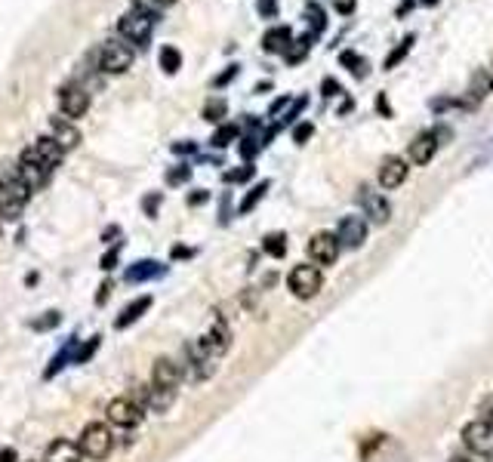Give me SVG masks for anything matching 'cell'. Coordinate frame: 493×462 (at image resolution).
Listing matches in <instances>:
<instances>
[{"mask_svg": "<svg viewBox=\"0 0 493 462\" xmlns=\"http://www.w3.org/2000/svg\"><path fill=\"white\" fill-rule=\"evenodd\" d=\"M321 287H324V274H321V265H314V262H302L287 274V290L302 302L318 296Z\"/></svg>", "mask_w": 493, "mask_h": 462, "instance_id": "obj_1", "label": "cell"}, {"mask_svg": "<svg viewBox=\"0 0 493 462\" xmlns=\"http://www.w3.org/2000/svg\"><path fill=\"white\" fill-rule=\"evenodd\" d=\"M81 450H83V456L87 459H108L112 456V450H114V434H112V428H108L105 423H90L87 428L81 432Z\"/></svg>", "mask_w": 493, "mask_h": 462, "instance_id": "obj_2", "label": "cell"}, {"mask_svg": "<svg viewBox=\"0 0 493 462\" xmlns=\"http://www.w3.org/2000/svg\"><path fill=\"white\" fill-rule=\"evenodd\" d=\"M155 16L142 13V10H130L117 19V31H121L124 40H130L133 47H145L151 40V31H155Z\"/></svg>", "mask_w": 493, "mask_h": 462, "instance_id": "obj_3", "label": "cell"}, {"mask_svg": "<svg viewBox=\"0 0 493 462\" xmlns=\"http://www.w3.org/2000/svg\"><path fill=\"white\" fill-rule=\"evenodd\" d=\"M59 114L62 117H71V121H78L90 111V90L83 87V83L71 80V83H62L59 87Z\"/></svg>", "mask_w": 493, "mask_h": 462, "instance_id": "obj_4", "label": "cell"}, {"mask_svg": "<svg viewBox=\"0 0 493 462\" xmlns=\"http://www.w3.org/2000/svg\"><path fill=\"white\" fill-rule=\"evenodd\" d=\"M133 47L124 40H105V47L99 49V71L105 74H124L133 65Z\"/></svg>", "mask_w": 493, "mask_h": 462, "instance_id": "obj_5", "label": "cell"}, {"mask_svg": "<svg viewBox=\"0 0 493 462\" xmlns=\"http://www.w3.org/2000/svg\"><path fill=\"white\" fill-rule=\"evenodd\" d=\"M105 419H108V425H117V428H136L145 419V410H142L136 401L130 398V394H121V398H114V401H108V407H105Z\"/></svg>", "mask_w": 493, "mask_h": 462, "instance_id": "obj_6", "label": "cell"}, {"mask_svg": "<svg viewBox=\"0 0 493 462\" xmlns=\"http://www.w3.org/2000/svg\"><path fill=\"white\" fill-rule=\"evenodd\" d=\"M463 444L475 456H493V423L475 416L472 423L463 425Z\"/></svg>", "mask_w": 493, "mask_h": 462, "instance_id": "obj_7", "label": "cell"}, {"mask_svg": "<svg viewBox=\"0 0 493 462\" xmlns=\"http://www.w3.org/2000/svg\"><path fill=\"white\" fill-rule=\"evenodd\" d=\"M19 173H22V179L31 185V191H40L44 188V185L53 179V170H49V166L40 161L37 154H34V148H25L22 154H19Z\"/></svg>", "mask_w": 493, "mask_h": 462, "instance_id": "obj_8", "label": "cell"}, {"mask_svg": "<svg viewBox=\"0 0 493 462\" xmlns=\"http://www.w3.org/2000/svg\"><path fill=\"white\" fill-rule=\"evenodd\" d=\"M339 253H343V243H339L336 231H318L309 241V256L314 265H333Z\"/></svg>", "mask_w": 493, "mask_h": 462, "instance_id": "obj_9", "label": "cell"}, {"mask_svg": "<svg viewBox=\"0 0 493 462\" xmlns=\"http://www.w3.org/2000/svg\"><path fill=\"white\" fill-rule=\"evenodd\" d=\"M336 238L343 243V250H358L367 241V219L364 216H345L336 229Z\"/></svg>", "mask_w": 493, "mask_h": 462, "instance_id": "obj_10", "label": "cell"}, {"mask_svg": "<svg viewBox=\"0 0 493 462\" xmlns=\"http://www.w3.org/2000/svg\"><path fill=\"white\" fill-rule=\"evenodd\" d=\"M182 364L173 358H158L155 367H151V382L155 385H164V389H179L182 382Z\"/></svg>", "mask_w": 493, "mask_h": 462, "instance_id": "obj_11", "label": "cell"}, {"mask_svg": "<svg viewBox=\"0 0 493 462\" xmlns=\"http://www.w3.org/2000/svg\"><path fill=\"white\" fill-rule=\"evenodd\" d=\"M201 342H203V348H207L210 355L219 358V355H225V351L232 348V330H228V324L222 321V317H216L213 327L201 336Z\"/></svg>", "mask_w": 493, "mask_h": 462, "instance_id": "obj_12", "label": "cell"}, {"mask_svg": "<svg viewBox=\"0 0 493 462\" xmlns=\"http://www.w3.org/2000/svg\"><path fill=\"white\" fill-rule=\"evenodd\" d=\"M49 136H53L65 151L81 145V130L74 127V121H68V117H62V114L49 117Z\"/></svg>", "mask_w": 493, "mask_h": 462, "instance_id": "obj_13", "label": "cell"}, {"mask_svg": "<svg viewBox=\"0 0 493 462\" xmlns=\"http://www.w3.org/2000/svg\"><path fill=\"white\" fill-rule=\"evenodd\" d=\"M361 207H364V216H367L370 222H376V225H386L388 216H392L388 200L382 197V195H376V191H370V188L361 191Z\"/></svg>", "mask_w": 493, "mask_h": 462, "instance_id": "obj_14", "label": "cell"}, {"mask_svg": "<svg viewBox=\"0 0 493 462\" xmlns=\"http://www.w3.org/2000/svg\"><path fill=\"white\" fill-rule=\"evenodd\" d=\"M407 170L410 166H407L404 157H395V154L386 157L379 166V185L382 188H401V182L407 179Z\"/></svg>", "mask_w": 493, "mask_h": 462, "instance_id": "obj_15", "label": "cell"}, {"mask_svg": "<svg viewBox=\"0 0 493 462\" xmlns=\"http://www.w3.org/2000/svg\"><path fill=\"white\" fill-rule=\"evenodd\" d=\"M438 145H441V142H438V136H435L432 130H429V133H420V136L410 142V161L420 164V166H426L432 157H435Z\"/></svg>", "mask_w": 493, "mask_h": 462, "instance_id": "obj_16", "label": "cell"}, {"mask_svg": "<svg viewBox=\"0 0 493 462\" xmlns=\"http://www.w3.org/2000/svg\"><path fill=\"white\" fill-rule=\"evenodd\" d=\"M44 462H83V450H81V444H74L68 438H56L47 447Z\"/></svg>", "mask_w": 493, "mask_h": 462, "instance_id": "obj_17", "label": "cell"}, {"mask_svg": "<svg viewBox=\"0 0 493 462\" xmlns=\"http://www.w3.org/2000/svg\"><path fill=\"white\" fill-rule=\"evenodd\" d=\"M31 148H34V154H37L40 161L49 166V170H56V166L65 161V148L59 145L53 136H37V142H34Z\"/></svg>", "mask_w": 493, "mask_h": 462, "instance_id": "obj_18", "label": "cell"}, {"mask_svg": "<svg viewBox=\"0 0 493 462\" xmlns=\"http://www.w3.org/2000/svg\"><path fill=\"white\" fill-rule=\"evenodd\" d=\"M176 401V389H164V385H145V410H155V413H164V410L173 407Z\"/></svg>", "mask_w": 493, "mask_h": 462, "instance_id": "obj_19", "label": "cell"}, {"mask_svg": "<svg viewBox=\"0 0 493 462\" xmlns=\"http://www.w3.org/2000/svg\"><path fill=\"white\" fill-rule=\"evenodd\" d=\"M151 302H155V299H151V296H139V299H133L130 305H126L124 312L117 315V321H114V327H117V330H126V327H133V324L139 321V317H142V315H145L148 308H151Z\"/></svg>", "mask_w": 493, "mask_h": 462, "instance_id": "obj_20", "label": "cell"}, {"mask_svg": "<svg viewBox=\"0 0 493 462\" xmlns=\"http://www.w3.org/2000/svg\"><path fill=\"white\" fill-rule=\"evenodd\" d=\"M167 268L160 265V262H155V259H139L136 265H130L126 268V284H139V281H148V277H160L164 274Z\"/></svg>", "mask_w": 493, "mask_h": 462, "instance_id": "obj_21", "label": "cell"}, {"mask_svg": "<svg viewBox=\"0 0 493 462\" xmlns=\"http://www.w3.org/2000/svg\"><path fill=\"white\" fill-rule=\"evenodd\" d=\"M290 44H293V37H290V28H287V25L268 28L266 35H262V49H266V53H287Z\"/></svg>", "mask_w": 493, "mask_h": 462, "instance_id": "obj_22", "label": "cell"}, {"mask_svg": "<svg viewBox=\"0 0 493 462\" xmlns=\"http://www.w3.org/2000/svg\"><path fill=\"white\" fill-rule=\"evenodd\" d=\"M262 253H268L271 259H284L287 256V234L284 231H268L262 238Z\"/></svg>", "mask_w": 493, "mask_h": 462, "instance_id": "obj_23", "label": "cell"}, {"mask_svg": "<svg viewBox=\"0 0 493 462\" xmlns=\"http://www.w3.org/2000/svg\"><path fill=\"white\" fill-rule=\"evenodd\" d=\"M237 136H241V127H237V123H219L216 133L210 136V145H213V148H228Z\"/></svg>", "mask_w": 493, "mask_h": 462, "instance_id": "obj_24", "label": "cell"}, {"mask_svg": "<svg viewBox=\"0 0 493 462\" xmlns=\"http://www.w3.org/2000/svg\"><path fill=\"white\" fill-rule=\"evenodd\" d=\"M158 62H160V68H164V74H176L182 68V53L176 47H160Z\"/></svg>", "mask_w": 493, "mask_h": 462, "instance_id": "obj_25", "label": "cell"}, {"mask_svg": "<svg viewBox=\"0 0 493 462\" xmlns=\"http://www.w3.org/2000/svg\"><path fill=\"white\" fill-rule=\"evenodd\" d=\"M228 117V102L222 96H213V99H207V105H203V121H210V123H219V121H225Z\"/></svg>", "mask_w": 493, "mask_h": 462, "instance_id": "obj_26", "label": "cell"}, {"mask_svg": "<svg viewBox=\"0 0 493 462\" xmlns=\"http://www.w3.org/2000/svg\"><path fill=\"white\" fill-rule=\"evenodd\" d=\"M311 40H314V35H305V37H299V40H293L290 47H287V53H284V59L290 65H296V62H302L305 56H309V49H311Z\"/></svg>", "mask_w": 493, "mask_h": 462, "instance_id": "obj_27", "label": "cell"}, {"mask_svg": "<svg viewBox=\"0 0 493 462\" xmlns=\"http://www.w3.org/2000/svg\"><path fill=\"white\" fill-rule=\"evenodd\" d=\"M268 188H271V182H266V179L256 182V185H253V188L244 195V200H241V207H237V209H241V213H250V209L256 207L262 197H266V191H268Z\"/></svg>", "mask_w": 493, "mask_h": 462, "instance_id": "obj_28", "label": "cell"}, {"mask_svg": "<svg viewBox=\"0 0 493 462\" xmlns=\"http://www.w3.org/2000/svg\"><path fill=\"white\" fill-rule=\"evenodd\" d=\"M74 351H78V339H74V336H71V342H68V346H65L62 351H59V355H56L53 360H49V364H53V367H47V373H44L47 379H49V376H56L59 370L65 367V360H68V358H71V364H74Z\"/></svg>", "mask_w": 493, "mask_h": 462, "instance_id": "obj_29", "label": "cell"}, {"mask_svg": "<svg viewBox=\"0 0 493 462\" xmlns=\"http://www.w3.org/2000/svg\"><path fill=\"white\" fill-rule=\"evenodd\" d=\"M259 148H266V145H262V136H256V133H246V136L241 139V145H237L244 161H253V157L259 154Z\"/></svg>", "mask_w": 493, "mask_h": 462, "instance_id": "obj_30", "label": "cell"}, {"mask_svg": "<svg viewBox=\"0 0 493 462\" xmlns=\"http://www.w3.org/2000/svg\"><path fill=\"white\" fill-rule=\"evenodd\" d=\"M305 16H309V25H311V35L318 37L321 31L327 28V13L321 10L318 4H309V6H305Z\"/></svg>", "mask_w": 493, "mask_h": 462, "instance_id": "obj_31", "label": "cell"}, {"mask_svg": "<svg viewBox=\"0 0 493 462\" xmlns=\"http://www.w3.org/2000/svg\"><path fill=\"white\" fill-rule=\"evenodd\" d=\"M339 62H343L348 71L358 74V78H364V74H367V62H364V59H361L358 53H352V49H345V53L339 56Z\"/></svg>", "mask_w": 493, "mask_h": 462, "instance_id": "obj_32", "label": "cell"}, {"mask_svg": "<svg viewBox=\"0 0 493 462\" xmlns=\"http://www.w3.org/2000/svg\"><path fill=\"white\" fill-rule=\"evenodd\" d=\"M102 346V336H90V339L87 342H83V346L78 348V351H74V364H87V360L93 358V355H96V348Z\"/></svg>", "mask_w": 493, "mask_h": 462, "instance_id": "obj_33", "label": "cell"}, {"mask_svg": "<svg viewBox=\"0 0 493 462\" xmlns=\"http://www.w3.org/2000/svg\"><path fill=\"white\" fill-rule=\"evenodd\" d=\"M253 173H256V166H253V164H244V166H237V170H225L222 179H225L228 185H237V182H250Z\"/></svg>", "mask_w": 493, "mask_h": 462, "instance_id": "obj_34", "label": "cell"}, {"mask_svg": "<svg viewBox=\"0 0 493 462\" xmlns=\"http://www.w3.org/2000/svg\"><path fill=\"white\" fill-rule=\"evenodd\" d=\"M490 90H493V74L475 71V78H472V96H487Z\"/></svg>", "mask_w": 493, "mask_h": 462, "instance_id": "obj_35", "label": "cell"}, {"mask_svg": "<svg viewBox=\"0 0 493 462\" xmlns=\"http://www.w3.org/2000/svg\"><path fill=\"white\" fill-rule=\"evenodd\" d=\"M410 44H413V35H407V37L401 40V47H395L392 53H388V59H386V71H392L395 65L401 62V59H404L407 53H410Z\"/></svg>", "mask_w": 493, "mask_h": 462, "instance_id": "obj_36", "label": "cell"}, {"mask_svg": "<svg viewBox=\"0 0 493 462\" xmlns=\"http://www.w3.org/2000/svg\"><path fill=\"white\" fill-rule=\"evenodd\" d=\"M305 105H309V99H293V105H290V111H287V114H280V121H278V130L280 127H287V123H293L296 121V117H299L302 111H305Z\"/></svg>", "mask_w": 493, "mask_h": 462, "instance_id": "obj_37", "label": "cell"}, {"mask_svg": "<svg viewBox=\"0 0 493 462\" xmlns=\"http://www.w3.org/2000/svg\"><path fill=\"white\" fill-rule=\"evenodd\" d=\"M191 179V166L189 164H179L173 166V170H167V185H182Z\"/></svg>", "mask_w": 493, "mask_h": 462, "instance_id": "obj_38", "label": "cell"}, {"mask_svg": "<svg viewBox=\"0 0 493 462\" xmlns=\"http://www.w3.org/2000/svg\"><path fill=\"white\" fill-rule=\"evenodd\" d=\"M121 250H124V243H114V247L112 250H108V253L105 256H102V272H114V268H117V262H121Z\"/></svg>", "mask_w": 493, "mask_h": 462, "instance_id": "obj_39", "label": "cell"}, {"mask_svg": "<svg viewBox=\"0 0 493 462\" xmlns=\"http://www.w3.org/2000/svg\"><path fill=\"white\" fill-rule=\"evenodd\" d=\"M311 133H314V123H309V121L296 123V127H293V142H296V145H302V142L311 139Z\"/></svg>", "mask_w": 493, "mask_h": 462, "instance_id": "obj_40", "label": "cell"}, {"mask_svg": "<svg viewBox=\"0 0 493 462\" xmlns=\"http://www.w3.org/2000/svg\"><path fill=\"white\" fill-rule=\"evenodd\" d=\"M59 321H62V315H59V312H47V317L34 321L31 327H34V330H53V327H59Z\"/></svg>", "mask_w": 493, "mask_h": 462, "instance_id": "obj_41", "label": "cell"}, {"mask_svg": "<svg viewBox=\"0 0 493 462\" xmlns=\"http://www.w3.org/2000/svg\"><path fill=\"white\" fill-rule=\"evenodd\" d=\"M256 10L262 19H278V0H259Z\"/></svg>", "mask_w": 493, "mask_h": 462, "instance_id": "obj_42", "label": "cell"}, {"mask_svg": "<svg viewBox=\"0 0 493 462\" xmlns=\"http://www.w3.org/2000/svg\"><path fill=\"white\" fill-rule=\"evenodd\" d=\"M142 209H145V216H148V219H155V216H158V209H160V195H148L145 200H142Z\"/></svg>", "mask_w": 493, "mask_h": 462, "instance_id": "obj_43", "label": "cell"}, {"mask_svg": "<svg viewBox=\"0 0 493 462\" xmlns=\"http://www.w3.org/2000/svg\"><path fill=\"white\" fill-rule=\"evenodd\" d=\"M321 92H324V99H333V96H339V92H343V87H339V80L324 78V83H321Z\"/></svg>", "mask_w": 493, "mask_h": 462, "instance_id": "obj_44", "label": "cell"}, {"mask_svg": "<svg viewBox=\"0 0 493 462\" xmlns=\"http://www.w3.org/2000/svg\"><path fill=\"white\" fill-rule=\"evenodd\" d=\"M237 78V65H228V71H222L219 78H213V87H225L228 80H234Z\"/></svg>", "mask_w": 493, "mask_h": 462, "instance_id": "obj_45", "label": "cell"}, {"mask_svg": "<svg viewBox=\"0 0 493 462\" xmlns=\"http://www.w3.org/2000/svg\"><path fill=\"white\" fill-rule=\"evenodd\" d=\"M228 219H232V197L222 195V204H219V222L225 225Z\"/></svg>", "mask_w": 493, "mask_h": 462, "instance_id": "obj_46", "label": "cell"}, {"mask_svg": "<svg viewBox=\"0 0 493 462\" xmlns=\"http://www.w3.org/2000/svg\"><path fill=\"white\" fill-rule=\"evenodd\" d=\"M287 105H293V102H290V96H280V99H275V102H271V108H268V114H271V117H278V114L284 111Z\"/></svg>", "mask_w": 493, "mask_h": 462, "instance_id": "obj_47", "label": "cell"}, {"mask_svg": "<svg viewBox=\"0 0 493 462\" xmlns=\"http://www.w3.org/2000/svg\"><path fill=\"white\" fill-rule=\"evenodd\" d=\"M207 200H210V191H191V195H189V207H201V204H207Z\"/></svg>", "mask_w": 493, "mask_h": 462, "instance_id": "obj_48", "label": "cell"}, {"mask_svg": "<svg viewBox=\"0 0 493 462\" xmlns=\"http://www.w3.org/2000/svg\"><path fill=\"white\" fill-rule=\"evenodd\" d=\"M330 4H333L343 16H352L355 13V0H330Z\"/></svg>", "mask_w": 493, "mask_h": 462, "instance_id": "obj_49", "label": "cell"}, {"mask_svg": "<svg viewBox=\"0 0 493 462\" xmlns=\"http://www.w3.org/2000/svg\"><path fill=\"white\" fill-rule=\"evenodd\" d=\"M108 296H112V281H105V284L99 287V293H96V305H105Z\"/></svg>", "mask_w": 493, "mask_h": 462, "instance_id": "obj_50", "label": "cell"}, {"mask_svg": "<svg viewBox=\"0 0 493 462\" xmlns=\"http://www.w3.org/2000/svg\"><path fill=\"white\" fill-rule=\"evenodd\" d=\"M170 256H173V259H191L194 250H191V247H179V243H176V247L170 250Z\"/></svg>", "mask_w": 493, "mask_h": 462, "instance_id": "obj_51", "label": "cell"}, {"mask_svg": "<svg viewBox=\"0 0 493 462\" xmlns=\"http://www.w3.org/2000/svg\"><path fill=\"white\" fill-rule=\"evenodd\" d=\"M173 151H176V154H194V151H198V145H194V142H176Z\"/></svg>", "mask_w": 493, "mask_h": 462, "instance_id": "obj_52", "label": "cell"}, {"mask_svg": "<svg viewBox=\"0 0 493 462\" xmlns=\"http://www.w3.org/2000/svg\"><path fill=\"white\" fill-rule=\"evenodd\" d=\"M376 108H379V114H382V117H392V108H388L386 92H379V96H376Z\"/></svg>", "mask_w": 493, "mask_h": 462, "instance_id": "obj_53", "label": "cell"}, {"mask_svg": "<svg viewBox=\"0 0 493 462\" xmlns=\"http://www.w3.org/2000/svg\"><path fill=\"white\" fill-rule=\"evenodd\" d=\"M114 238H121V229H117V225L105 229V234H102V241H105V243H121V241H114Z\"/></svg>", "mask_w": 493, "mask_h": 462, "instance_id": "obj_54", "label": "cell"}, {"mask_svg": "<svg viewBox=\"0 0 493 462\" xmlns=\"http://www.w3.org/2000/svg\"><path fill=\"white\" fill-rule=\"evenodd\" d=\"M453 105H460V102H456V99H435V102H432L435 111H444V108H453Z\"/></svg>", "mask_w": 493, "mask_h": 462, "instance_id": "obj_55", "label": "cell"}, {"mask_svg": "<svg viewBox=\"0 0 493 462\" xmlns=\"http://www.w3.org/2000/svg\"><path fill=\"white\" fill-rule=\"evenodd\" d=\"M0 462H19V453H16L13 447H4L0 450Z\"/></svg>", "mask_w": 493, "mask_h": 462, "instance_id": "obj_56", "label": "cell"}, {"mask_svg": "<svg viewBox=\"0 0 493 462\" xmlns=\"http://www.w3.org/2000/svg\"><path fill=\"white\" fill-rule=\"evenodd\" d=\"M410 6H413V0H404V4L398 6V19H401V16H407V13H410Z\"/></svg>", "mask_w": 493, "mask_h": 462, "instance_id": "obj_57", "label": "cell"}, {"mask_svg": "<svg viewBox=\"0 0 493 462\" xmlns=\"http://www.w3.org/2000/svg\"><path fill=\"white\" fill-rule=\"evenodd\" d=\"M352 108H355V99H345V102L339 105V114H348V111H352Z\"/></svg>", "mask_w": 493, "mask_h": 462, "instance_id": "obj_58", "label": "cell"}, {"mask_svg": "<svg viewBox=\"0 0 493 462\" xmlns=\"http://www.w3.org/2000/svg\"><path fill=\"white\" fill-rule=\"evenodd\" d=\"M4 204H6V188H4V182H0V209H4Z\"/></svg>", "mask_w": 493, "mask_h": 462, "instance_id": "obj_59", "label": "cell"}, {"mask_svg": "<svg viewBox=\"0 0 493 462\" xmlns=\"http://www.w3.org/2000/svg\"><path fill=\"white\" fill-rule=\"evenodd\" d=\"M438 4V0H422V6H435Z\"/></svg>", "mask_w": 493, "mask_h": 462, "instance_id": "obj_60", "label": "cell"}, {"mask_svg": "<svg viewBox=\"0 0 493 462\" xmlns=\"http://www.w3.org/2000/svg\"><path fill=\"white\" fill-rule=\"evenodd\" d=\"M155 4H158V6H167V4H173V0H155Z\"/></svg>", "mask_w": 493, "mask_h": 462, "instance_id": "obj_61", "label": "cell"}, {"mask_svg": "<svg viewBox=\"0 0 493 462\" xmlns=\"http://www.w3.org/2000/svg\"><path fill=\"white\" fill-rule=\"evenodd\" d=\"M450 462H469V459H450Z\"/></svg>", "mask_w": 493, "mask_h": 462, "instance_id": "obj_62", "label": "cell"}]
</instances>
